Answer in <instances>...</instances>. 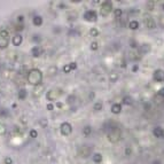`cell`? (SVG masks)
I'll list each match as a JSON object with an SVG mask.
<instances>
[{"instance_id":"f546056e","label":"cell","mask_w":164,"mask_h":164,"mask_svg":"<svg viewBox=\"0 0 164 164\" xmlns=\"http://www.w3.org/2000/svg\"><path fill=\"white\" fill-rule=\"evenodd\" d=\"M94 109L95 110H101L102 109V102H97L94 104Z\"/></svg>"},{"instance_id":"ab89813d","label":"cell","mask_w":164,"mask_h":164,"mask_svg":"<svg viewBox=\"0 0 164 164\" xmlns=\"http://www.w3.org/2000/svg\"><path fill=\"white\" fill-rule=\"evenodd\" d=\"M56 106H57L59 108H62V103H61V102H57V104H56Z\"/></svg>"},{"instance_id":"7402d4cb","label":"cell","mask_w":164,"mask_h":164,"mask_svg":"<svg viewBox=\"0 0 164 164\" xmlns=\"http://www.w3.org/2000/svg\"><path fill=\"white\" fill-rule=\"evenodd\" d=\"M93 161L95 163H101L102 162V155L100 153H97L93 155Z\"/></svg>"},{"instance_id":"277c9868","label":"cell","mask_w":164,"mask_h":164,"mask_svg":"<svg viewBox=\"0 0 164 164\" xmlns=\"http://www.w3.org/2000/svg\"><path fill=\"white\" fill-rule=\"evenodd\" d=\"M142 19H143V23H145V25L147 26L148 29H155V28H156V22L154 21V19L149 14H145Z\"/></svg>"},{"instance_id":"e0dca14e","label":"cell","mask_w":164,"mask_h":164,"mask_svg":"<svg viewBox=\"0 0 164 164\" xmlns=\"http://www.w3.org/2000/svg\"><path fill=\"white\" fill-rule=\"evenodd\" d=\"M32 23L36 26H40L43 24V17L41 16H34L33 20H32Z\"/></svg>"},{"instance_id":"7bdbcfd3","label":"cell","mask_w":164,"mask_h":164,"mask_svg":"<svg viewBox=\"0 0 164 164\" xmlns=\"http://www.w3.org/2000/svg\"><path fill=\"white\" fill-rule=\"evenodd\" d=\"M163 9H164V2H163Z\"/></svg>"},{"instance_id":"7c38bea8","label":"cell","mask_w":164,"mask_h":164,"mask_svg":"<svg viewBox=\"0 0 164 164\" xmlns=\"http://www.w3.org/2000/svg\"><path fill=\"white\" fill-rule=\"evenodd\" d=\"M163 130H164V129H162V127L156 126L153 130L154 137H156V138H162V137H163Z\"/></svg>"},{"instance_id":"7a4b0ae2","label":"cell","mask_w":164,"mask_h":164,"mask_svg":"<svg viewBox=\"0 0 164 164\" xmlns=\"http://www.w3.org/2000/svg\"><path fill=\"white\" fill-rule=\"evenodd\" d=\"M112 2L111 1H102L101 2V8H100V13H101V15L102 16H107V15H109L110 13H111V11H112Z\"/></svg>"},{"instance_id":"74e56055","label":"cell","mask_w":164,"mask_h":164,"mask_svg":"<svg viewBox=\"0 0 164 164\" xmlns=\"http://www.w3.org/2000/svg\"><path fill=\"white\" fill-rule=\"evenodd\" d=\"M17 21H19V22H22V21H23V16H22V15H20V16H19Z\"/></svg>"},{"instance_id":"ba28073f","label":"cell","mask_w":164,"mask_h":164,"mask_svg":"<svg viewBox=\"0 0 164 164\" xmlns=\"http://www.w3.org/2000/svg\"><path fill=\"white\" fill-rule=\"evenodd\" d=\"M71 131H72V127H71V125L69 123L64 122V123L61 124V132H62V134L68 135V134L71 133Z\"/></svg>"},{"instance_id":"d6a6232c","label":"cell","mask_w":164,"mask_h":164,"mask_svg":"<svg viewBox=\"0 0 164 164\" xmlns=\"http://www.w3.org/2000/svg\"><path fill=\"white\" fill-rule=\"evenodd\" d=\"M138 70H139V66L138 64H134L133 67H132V71H133V72H137Z\"/></svg>"},{"instance_id":"e575fe53","label":"cell","mask_w":164,"mask_h":164,"mask_svg":"<svg viewBox=\"0 0 164 164\" xmlns=\"http://www.w3.org/2000/svg\"><path fill=\"white\" fill-rule=\"evenodd\" d=\"M131 152H132V150H131L130 148H126V149H125V155H126V156H130Z\"/></svg>"},{"instance_id":"f1b7e54d","label":"cell","mask_w":164,"mask_h":164,"mask_svg":"<svg viewBox=\"0 0 164 164\" xmlns=\"http://www.w3.org/2000/svg\"><path fill=\"white\" fill-rule=\"evenodd\" d=\"M118 79V75L117 74H111L110 75V82H116Z\"/></svg>"},{"instance_id":"5b68a950","label":"cell","mask_w":164,"mask_h":164,"mask_svg":"<svg viewBox=\"0 0 164 164\" xmlns=\"http://www.w3.org/2000/svg\"><path fill=\"white\" fill-rule=\"evenodd\" d=\"M84 19L88 22H97L98 20V14L95 11H86L84 13Z\"/></svg>"},{"instance_id":"1f68e13d","label":"cell","mask_w":164,"mask_h":164,"mask_svg":"<svg viewBox=\"0 0 164 164\" xmlns=\"http://www.w3.org/2000/svg\"><path fill=\"white\" fill-rule=\"evenodd\" d=\"M157 93L160 94L161 97H163V98H164V87H162V88L158 89V92H157Z\"/></svg>"},{"instance_id":"9a60e30c","label":"cell","mask_w":164,"mask_h":164,"mask_svg":"<svg viewBox=\"0 0 164 164\" xmlns=\"http://www.w3.org/2000/svg\"><path fill=\"white\" fill-rule=\"evenodd\" d=\"M79 154H80V156H83V157H87L89 154H91V148H88V147H83V148L80 149Z\"/></svg>"},{"instance_id":"5bb4252c","label":"cell","mask_w":164,"mask_h":164,"mask_svg":"<svg viewBox=\"0 0 164 164\" xmlns=\"http://www.w3.org/2000/svg\"><path fill=\"white\" fill-rule=\"evenodd\" d=\"M40 54H43V48H41L39 45L34 46L33 48H32V55H33V56H39Z\"/></svg>"},{"instance_id":"9c48e42d","label":"cell","mask_w":164,"mask_h":164,"mask_svg":"<svg viewBox=\"0 0 164 164\" xmlns=\"http://www.w3.org/2000/svg\"><path fill=\"white\" fill-rule=\"evenodd\" d=\"M76 68H77V64H76V62H71V63L66 64V66L63 67V72H64V74H69L70 71L75 70Z\"/></svg>"},{"instance_id":"603a6c76","label":"cell","mask_w":164,"mask_h":164,"mask_svg":"<svg viewBox=\"0 0 164 164\" xmlns=\"http://www.w3.org/2000/svg\"><path fill=\"white\" fill-rule=\"evenodd\" d=\"M0 37L8 39V37H9V31L6 30V29H1V30H0Z\"/></svg>"},{"instance_id":"4fadbf2b","label":"cell","mask_w":164,"mask_h":164,"mask_svg":"<svg viewBox=\"0 0 164 164\" xmlns=\"http://www.w3.org/2000/svg\"><path fill=\"white\" fill-rule=\"evenodd\" d=\"M11 41H13V44H14L15 46H19V45H21V44H22V41H23V37L21 36V34H16V36H14V37H13Z\"/></svg>"},{"instance_id":"f35d334b","label":"cell","mask_w":164,"mask_h":164,"mask_svg":"<svg viewBox=\"0 0 164 164\" xmlns=\"http://www.w3.org/2000/svg\"><path fill=\"white\" fill-rule=\"evenodd\" d=\"M31 135L36 137V135H37V132H36V131H31Z\"/></svg>"},{"instance_id":"ac0fdd59","label":"cell","mask_w":164,"mask_h":164,"mask_svg":"<svg viewBox=\"0 0 164 164\" xmlns=\"http://www.w3.org/2000/svg\"><path fill=\"white\" fill-rule=\"evenodd\" d=\"M129 28H130L131 30L139 29V22H138V21H135V20H133V21H130V23H129Z\"/></svg>"},{"instance_id":"6da1fadb","label":"cell","mask_w":164,"mask_h":164,"mask_svg":"<svg viewBox=\"0 0 164 164\" xmlns=\"http://www.w3.org/2000/svg\"><path fill=\"white\" fill-rule=\"evenodd\" d=\"M43 79V74L39 69H32L28 74V80L33 85H39Z\"/></svg>"},{"instance_id":"8992f818","label":"cell","mask_w":164,"mask_h":164,"mask_svg":"<svg viewBox=\"0 0 164 164\" xmlns=\"http://www.w3.org/2000/svg\"><path fill=\"white\" fill-rule=\"evenodd\" d=\"M108 139L110 140L111 142H117L119 141V139H120V131L118 129H114V130L109 133L108 135Z\"/></svg>"},{"instance_id":"4316f807","label":"cell","mask_w":164,"mask_h":164,"mask_svg":"<svg viewBox=\"0 0 164 164\" xmlns=\"http://www.w3.org/2000/svg\"><path fill=\"white\" fill-rule=\"evenodd\" d=\"M91 131H92V129H91L89 125L85 126V129H84V134H85V137H88L89 134H91Z\"/></svg>"},{"instance_id":"d590c367","label":"cell","mask_w":164,"mask_h":164,"mask_svg":"<svg viewBox=\"0 0 164 164\" xmlns=\"http://www.w3.org/2000/svg\"><path fill=\"white\" fill-rule=\"evenodd\" d=\"M47 109H48V110H53V109H54V106H53L52 103H48L47 104Z\"/></svg>"},{"instance_id":"2e32d148","label":"cell","mask_w":164,"mask_h":164,"mask_svg":"<svg viewBox=\"0 0 164 164\" xmlns=\"http://www.w3.org/2000/svg\"><path fill=\"white\" fill-rule=\"evenodd\" d=\"M122 103L125 104V106H131V104L133 103V100H132V98L126 95V97H123L122 99Z\"/></svg>"},{"instance_id":"d4e9b609","label":"cell","mask_w":164,"mask_h":164,"mask_svg":"<svg viewBox=\"0 0 164 164\" xmlns=\"http://www.w3.org/2000/svg\"><path fill=\"white\" fill-rule=\"evenodd\" d=\"M114 15H115V17H117V19H120L122 15H123V11L120 8H116L115 11H114Z\"/></svg>"},{"instance_id":"484cf974","label":"cell","mask_w":164,"mask_h":164,"mask_svg":"<svg viewBox=\"0 0 164 164\" xmlns=\"http://www.w3.org/2000/svg\"><path fill=\"white\" fill-rule=\"evenodd\" d=\"M26 98V91L25 89H20L19 91V99L20 100H24Z\"/></svg>"},{"instance_id":"d6986e66","label":"cell","mask_w":164,"mask_h":164,"mask_svg":"<svg viewBox=\"0 0 164 164\" xmlns=\"http://www.w3.org/2000/svg\"><path fill=\"white\" fill-rule=\"evenodd\" d=\"M155 1H153V0H150V1H147L146 2V7H147V9H148L149 11H154V8H155Z\"/></svg>"},{"instance_id":"52a82bcc","label":"cell","mask_w":164,"mask_h":164,"mask_svg":"<svg viewBox=\"0 0 164 164\" xmlns=\"http://www.w3.org/2000/svg\"><path fill=\"white\" fill-rule=\"evenodd\" d=\"M153 79L155 80V82H157V83L164 82V70H162V69H157V70L154 71Z\"/></svg>"},{"instance_id":"836d02e7","label":"cell","mask_w":164,"mask_h":164,"mask_svg":"<svg viewBox=\"0 0 164 164\" xmlns=\"http://www.w3.org/2000/svg\"><path fill=\"white\" fill-rule=\"evenodd\" d=\"M138 45H137V41H133V40H131V47L132 48H135Z\"/></svg>"},{"instance_id":"3957f363","label":"cell","mask_w":164,"mask_h":164,"mask_svg":"<svg viewBox=\"0 0 164 164\" xmlns=\"http://www.w3.org/2000/svg\"><path fill=\"white\" fill-rule=\"evenodd\" d=\"M62 89H51V91H48L47 92V94H46V99L49 101H53V100H56V99H59V97H61L62 95Z\"/></svg>"},{"instance_id":"b9f144b4","label":"cell","mask_w":164,"mask_h":164,"mask_svg":"<svg viewBox=\"0 0 164 164\" xmlns=\"http://www.w3.org/2000/svg\"><path fill=\"white\" fill-rule=\"evenodd\" d=\"M162 138H163V139H164V130H163V137H162Z\"/></svg>"},{"instance_id":"8fae6325","label":"cell","mask_w":164,"mask_h":164,"mask_svg":"<svg viewBox=\"0 0 164 164\" xmlns=\"http://www.w3.org/2000/svg\"><path fill=\"white\" fill-rule=\"evenodd\" d=\"M111 112L115 115H118L122 112V104L120 103H114L111 106Z\"/></svg>"},{"instance_id":"8d00e7d4","label":"cell","mask_w":164,"mask_h":164,"mask_svg":"<svg viewBox=\"0 0 164 164\" xmlns=\"http://www.w3.org/2000/svg\"><path fill=\"white\" fill-rule=\"evenodd\" d=\"M4 125H1V124H0V133H2V132H4Z\"/></svg>"},{"instance_id":"cb8c5ba5","label":"cell","mask_w":164,"mask_h":164,"mask_svg":"<svg viewBox=\"0 0 164 164\" xmlns=\"http://www.w3.org/2000/svg\"><path fill=\"white\" fill-rule=\"evenodd\" d=\"M100 34V31L95 28H92V29L89 30V36H92V37H98Z\"/></svg>"},{"instance_id":"30bf717a","label":"cell","mask_w":164,"mask_h":164,"mask_svg":"<svg viewBox=\"0 0 164 164\" xmlns=\"http://www.w3.org/2000/svg\"><path fill=\"white\" fill-rule=\"evenodd\" d=\"M150 49H152V47H150L149 44L142 45V46L139 47V54H147V53L150 52Z\"/></svg>"},{"instance_id":"83f0119b","label":"cell","mask_w":164,"mask_h":164,"mask_svg":"<svg viewBox=\"0 0 164 164\" xmlns=\"http://www.w3.org/2000/svg\"><path fill=\"white\" fill-rule=\"evenodd\" d=\"M98 48H99V44H98L97 41H93V43L91 44V49H92V51H97Z\"/></svg>"},{"instance_id":"4dcf8cb0","label":"cell","mask_w":164,"mask_h":164,"mask_svg":"<svg viewBox=\"0 0 164 164\" xmlns=\"http://www.w3.org/2000/svg\"><path fill=\"white\" fill-rule=\"evenodd\" d=\"M160 25L162 26V28H164V15L160 17Z\"/></svg>"},{"instance_id":"ffe728a7","label":"cell","mask_w":164,"mask_h":164,"mask_svg":"<svg viewBox=\"0 0 164 164\" xmlns=\"http://www.w3.org/2000/svg\"><path fill=\"white\" fill-rule=\"evenodd\" d=\"M163 101H164V98L163 97H161L158 93L155 94V97H154V102H155V103H156V104H161Z\"/></svg>"},{"instance_id":"44dd1931","label":"cell","mask_w":164,"mask_h":164,"mask_svg":"<svg viewBox=\"0 0 164 164\" xmlns=\"http://www.w3.org/2000/svg\"><path fill=\"white\" fill-rule=\"evenodd\" d=\"M8 46V39L0 37V48H6Z\"/></svg>"},{"instance_id":"60d3db41","label":"cell","mask_w":164,"mask_h":164,"mask_svg":"<svg viewBox=\"0 0 164 164\" xmlns=\"http://www.w3.org/2000/svg\"><path fill=\"white\" fill-rule=\"evenodd\" d=\"M153 164H161V162H160V161H154Z\"/></svg>"}]
</instances>
